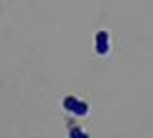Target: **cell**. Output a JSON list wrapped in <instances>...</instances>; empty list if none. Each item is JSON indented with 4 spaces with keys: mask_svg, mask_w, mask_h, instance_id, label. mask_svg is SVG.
<instances>
[{
    "mask_svg": "<svg viewBox=\"0 0 153 138\" xmlns=\"http://www.w3.org/2000/svg\"><path fill=\"white\" fill-rule=\"evenodd\" d=\"M71 136H73V138H76V136H82V138H84V134L80 132V128H73V131H71Z\"/></svg>",
    "mask_w": 153,
    "mask_h": 138,
    "instance_id": "obj_3",
    "label": "cell"
},
{
    "mask_svg": "<svg viewBox=\"0 0 153 138\" xmlns=\"http://www.w3.org/2000/svg\"><path fill=\"white\" fill-rule=\"evenodd\" d=\"M96 52L100 56H105L109 52V35L105 31H100L96 35Z\"/></svg>",
    "mask_w": 153,
    "mask_h": 138,
    "instance_id": "obj_2",
    "label": "cell"
},
{
    "mask_svg": "<svg viewBox=\"0 0 153 138\" xmlns=\"http://www.w3.org/2000/svg\"><path fill=\"white\" fill-rule=\"evenodd\" d=\"M63 107L67 109V111L79 115V117H84L86 113H88V106H86L84 102H80L79 98H73V96H67L63 100Z\"/></svg>",
    "mask_w": 153,
    "mask_h": 138,
    "instance_id": "obj_1",
    "label": "cell"
}]
</instances>
